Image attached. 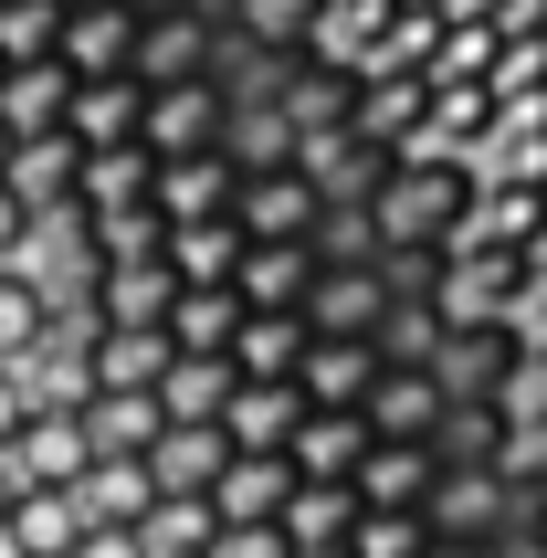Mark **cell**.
Here are the masks:
<instances>
[{"label":"cell","instance_id":"cell-45","mask_svg":"<svg viewBox=\"0 0 547 558\" xmlns=\"http://www.w3.org/2000/svg\"><path fill=\"white\" fill-rule=\"evenodd\" d=\"M422 558H485V548H474V537H431Z\"/></svg>","mask_w":547,"mask_h":558},{"label":"cell","instance_id":"cell-22","mask_svg":"<svg viewBox=\"0 0 547 558\" xmlns=\"http://www.w3.org/2000/svg\"><path fill=\"white\" fill-rule=\"evenodd\" d=\"M232 390H243V379H232V359H180V348H169V369H158V422H180V433H211Z\"/></svg>","mask_w":547,"mask_h":558},{"label":"cell","instance_id":"cell-31","mask_svg":"<svg viewBox=\"0 0 547 558\" xmlns=\"http://www.w3.org/2000/svg\"><path fill=\"white\" fill-rule=\"evenodd\" d=\"M305 359V316H243L232 327V379H295Z\"/></svg>","mask_w":547,"mask_h":558},{"label":"cell","instance_id":"cell-49","mask_svg":"<svg viewBox=\"0 0 547 558\" xmlns=\"http://www.w3.org/2000/svg\"><path fill=\"white\" fill-rule=\"evenodd\" d=\"M0 558H11V537H0Z\"/></svg>","mask_w":547,"mask_h":558},{"label":"cell","instance_id":"cell-43","mask_svg":"<svg viewBox=\"0 0 547 558\" xmlns=\"http://www.w3.org/2000/svg\"><path fill=\"white\" fill-rule=\"evenodd\" d=\"M11 442H22V390L0 379V453H11Z\"/></svg>","mask_w":547,"mask_h":558},{"label":"cell","instance_id":"cell-5","mask_svg":"<svg viewBox=\"0 0 547 558\" xmlns=\"http://www.w3.org/2000/svg\"><path fill=\"white\" fill-rule=\"evenodd\" d=\"M442 411H453V390L431 369H379L358 422H368V442H442Z\"/></svg>","mask_w":547,"mask_h":558},{"label":"cell","instance_id":"cell-16","mask_svg":"<svg viewBox=\"0 0 547 558\" xmlns=\"http://www.w3.org/2000/svg\"><path fill=\"white\" fill-rule=\"evenodd\" d=\"M284 496H295V474H284V453H232L211 485V527H274L284 517Z\"/></svg>","mask_w":547,"mask_h":558},{"label":"cell","instance_id":"cell-40","mask_svg":"<svg viewBox=\"0 0 547 558\" xmlns=\"http://www.w3.org/2000/svg\"><path fill=\"white\" fill-rule=\"evenodd\" d=\"M211 558H284V527H211Z\"/></svg>","mask_w":547,"mask_h":558},{"label":"cell","instance_id":"cell-41","mask_svg":"<svg viewBox=\"0 0 547 558\" xmlns=\"http://www.w3.org/2000/svg\"><path fill=\"white\" fill-rule=\"evenodd\" d=\"M74 558H148V548H137V527H85Z\"/></svg>","mask_w":547,"mask_h":558},{"label":"cell","instance_id":"cell-23","mask_svg":"<svg viewBox=\"0 0 547 558\" xmlns=\"http://www.w3.org/2000/svg\"><path fill=\"white\" fill-rule=\"evenodd\" d=\"M63 95H74L63 63H11V74H0V137H11V148L53 137V126H63Z\"/></svg>","mask_w":547,"mask_h":558},{"label":"cell","instance_id":"cell-7","mask_svg":"<svg viewBox=\"0 0 547 558\" xmlns=\"http://www.w3.org/2000/svg\"><path fill=\"white\" fill-rule=\"evenodd\" d=\"M221 137V85L211 74H190V85H158L148 106H137V148L148 158H190Z\"/></svg>","mask_w":547,"mask_h":558},{"label":"cell","instance_id":"cell-28","mask_svg":"<svg viewBox=\"0 0 547 558\" xmlns=\"http://www.w3.org/2000/svg\"><path fill=\"white\" fill-rule=\"evenodd\" d=\"M63 327V295L32 264H0V359H22V348H42Z\"/></svg>","mask_w":547,"mask_h":558},{"label":"cell","instance_id":"cell-25","mask_svg":"<svg viewBox=\"0 0 547 558\" xmlns=\"http://www.w3.org/2000/svg\"><path fill=\"white\" fill-rule=\"evenodd\" d=\"M148 169H158L148 148H95V158H74V190H63V211L95 221V211H126V201H148Z\"/></svg>","mask_w":547,"mask_h":558},{"label":"cell","instance_id":"cell-39","mask_svg":"<svg viewBox=\"0 0 547 558\" xmlns=\"http://www.w3.org/2000/svg\"><path fill=\"white\" fill-rule=\"evenodd\" d=\"M422 548H431L422 517H358L348 527V558H422Z\"/></svg>","mask_w":547,"mask_h":558},{"label":"cell","instance_id":"cell-48","mask_svg":"<svg viewBox=\"0 0 547 558\" xmlns=\"http://www.w3.org/2000/svg\"><path fill=\"white\" fill-rule=\"evenodd\" d=\"M63 11H85V0H63Z\"/></svg>","mask_w":547,"mask_h":558},{"label":"cell","instance_id":"cell-2","mask_svg":"<svg viewBox=\"0 0 547 558\" xmlns=\"http://www.w3.org/2000/svg\"><path fill=\"white\" fill-rule=\"evenodd\" d=\"M400 306L390 264H316V284H305V338H379V316Z\"/></svg>","mask_w":547,"mask_h":558},{"label":"cell","instance_id":"cell-10","mask_svg":"<svg viewBox=\"0 0 547 558\" xmlns=\"http://www.w3.org/2000/svg\"><path fill=\"white\" fill-rule=\"evenodd\" d=\"M295 422H305V390H295V379H243V390L221 401V442H232V453H284Z\"/></svg>","mask_w":547,"mask_h":558},{"label":"cell","instance_id":"cell-32","mask_svg":"<svg viewBox=\"0 0 547 558\" xmlns=\"http://www.w3.org/2000/svg\"><path fill=\"white\" fill-rule=\"evenodd\" d=\"M0 537H11V558H74L85 517H74V496H22L0 517Z\"/></svg>","mask_w":547,"mask_h":558},{"label":"cell","instance_id":"cell-34","mask_svg":"<svg viewBox=\"0 0 547 558\" xmlns=\"http://www.w3.org/2000/svg\"><path fill=\"white\" fill-rule=\"evenodd\" d=\"M85 433L95 453H148L169 422H158V390H106V401H85Z\"/></svg>","mask_w":547,"mask_h":558},{"label":"cell","instance_id":"cell-26","mask_svg":"<svg viewBox=\"0 0 547 558\" xmlns=\"http://www.w3.org/2000/svg\"><path fill=\"white\" fill-rule=\"evenodd\" d=\"M148 464H137V453H95L85 464V485H74V517H85V527H137V517H148Z\"/></svg>","mask_w":547,"mask_h":558},{"label":"cell","instance_id":"cell-35","mask_svg":"<svg viewBox=\"0 0 547 558\" xmlns=\"http://www.w3.org/2000/svg\"><path fill=\"white\" fill-rule=\"evenodd\" d=\"M316 11H327V0H232V32H243L253 53H305Z\"/></svg>","mask_w":547,"mask_h":558},{"label":"cell","instance_id":"cell-17","mask_svg":"<svg viewBox=\"0 0 547 558\" xmlns=\"http://www.w3.org/2000/svg\"><path fill=\"white\" fill-rule=\"evenodd\" d=\"M232 169H221V148H190V158H158L148 169V201H158V221H211V211H232Z\"/></svg>","mask_w":547,"mask_h":558},{"label":"cell","instance_id":"cell-14","mask_svg":"<svg viewBox=\"0 0 547 558\" xmlns=\"http://www.w3.org/2000/svg\"><path fill=\"white\" fill-rule=\"evenodd\" d=\"M305 284H316V253H305V243H243V264H232L243 316H295Z\"/></svg>","mask_w":547,"mask_h":558},{"label":"cell","instance_id":"cell-38","mask_svg":"<svg viewBox=\"0 0 547 558\" xmlns=\"http://www.w3.org/2000/svg\"><path fill=\"white\" fill-rule=\"evenodd\" d=\"M305 253H316V264H379V221H368V201H327L316 232H305Z\"/></svg>","mask_w":547,"mask_h":558},{"label":"cell","instance_id":"cell-21","mask_svg":"<svg viewBox=\"0 0 547 558\" xmlns=\"http://www.w3.org/2000/svg\"><path fill=\"white\" fill-rule=\"evenodd\" d=\"M169 264H106V275L85 284V327H158L169 316Z\"/></svg>","mask_w":547,"mask_h":558},{"label":"cell","instance_id":"cell-44","mask_svg":"<svg viewBox=\"0 0 547 558\" xmlns=\"http://www.w3.org/2000/svg\"><path fill=\"white\" fill-rule=\"evenodd\" d=\"M11 506H22V464H11V453H0V517H11Z\"/></svg>","mask_w":547,"mask_h":558},{"label":"cell","instance_id":"cell-12","mask_svg":"<svg viewBox=\"0 0 547 558\" xmlns=\"http://www.w3.org/2000/svg\"><path fill=\"white\" fill-rule=\"evenodd\" d=\"M158 369H169V338H158V327H85V401H106V390H158Z\"/></svg>","mask_w":547,"mask_h":558},{"label":"cell","instance_id":"cell-4","mask_svg":"<svg viewBox=\"0 0 547 558\" xmlns=\"http://www.w3.org/2000/svg\"><path fill=\"white\" fill-rule=\"evenodd\" d=\"M190 74H211V22L200 11H148L137 22V43H126V85L137 95H158V85H190Z\"/></svg>","mask_w":547,"mask_h":558},{"label":"cell","instance_id":"cell-11","mask_svg":"<svg viewBox=\"0 0 547 558\" xmlns=\"http://www.w3.org/2000/svg\"><path fill=\"white\" fill-rule=\"evenodd\" d=\"M137 464H148V496H190V506H211L221 464H232V442H221V422H211V433H180V422H169V433H158Z\"/></svg>","mask_w":547,"mask_h":558},{"label":"cell","instance_id":"cell-1","mask_svg":"<svg viewBox=\"0 0 547 558\" xmlns=\"http://www.w3.org/2000/svg\"><path fill=\"white\" fill-rule=\"evenodd\" d=\"M474 211V190H463V169H442V158H390V180L368 190V221H379V253H442V232Z\"/></svg>","mask_w":547,"mask_h":558},{"label":"cell","instance_id":"cell-27","mask_svg":"<svg viewBox=\"0 0 547 558\" xmlns=\"http://www.w3.org/2000/svg\"><path fill=\"white\" fill-rule=\"evenodd\" d=\"M74 158H85V148H74V137L53 126V137H32V148H11L0 190H11V201H22V211L42 221V211H63V190H74Z\"/></svg>","mask_w":547,"mask_h":558},{"label":"cell","instance_id":"cell-18","mask_svg":"<svg viewBox=\"0 0 547 558\" xmlns=\"http://www.w3.org/2000/svg\"><path fill=\"white\" fill-rule=\"evenodd\" d=\"M232 327H243V295L232 284H180L169 316H158V338L180 348V359H232Z\"/></svg>","mask_w":547,"mask_h":558},{"label":"cell","instance_id":"cell-24","mask_svg":"<svg viewBox=\"0 0 547 558\" xmlns=\"http://www.w3.org/2000/svg\"><path fill=\"white\" fill-rule=\"evenodd\" d=\"M158 264H169V284H232V264H243V221H232V211H211V221H169Z\"/></svg>","mask_w":547,"mask_h":558},{"label":"cell","instance_id":"cell-15","mask_svg":"<svg viewBox=\"0 0 547 558\" xmlns=\"http://www.w3.org/2000/svg\"><path fill=\"white\" fill-rule=\"evenodd\" d=\"M358 453H368V422H358V411H305L295 442H284V474H295V485H348Z\"/></svg>","mask_w":547,"mask_h":558},{"label":"cell","instance_id":"cell-13","mask_svg":"<svg viewBox=\"0 0 547 558\" xmlns=\"http://www.w3.org/2000/svg\"><path fill=\"white\" fill-rule=\"evenodd\" d=\"M368 379H379V348H368V338H305V359H295L305 411H358Z\"/></svg>","mask_w":547,"mask_h":558},{"label":"cell","instance_id":"cell-37","mask_svg":"<svg viewBox=\"0 0 547 558\" xmlns=\"http://www.w3.org/2000/svg\"><path fill=\"white\" fill-rule=\"evenodd\" d=\"M53 43H63V0H0V74L53 63Z\"/></svg>","mask_w":547,"mask_h":558},{"label":"cell","instance_id":"cell-20","mask_svg":"<svg viewBox=\"0 0 547 558\" xmlns=\"http://www.w3.org/2000/svg\"><path fill=\"white\" fill-rule=\"evenodd\" d=\"M221 169L232 180H264V169H295V117L284 106H221Z\"/></svg>","mask_w":547,"mask_h":558},{"label":"cell","instance_id":"cell-46","mask_svg":"<svg viewBox=\"0 0 547 558\" xmlns=\"http://www.w3.org/2000/svg\"><path fill=\"white\" fill-rule=\"evenodd\" d=\"M126 11H137V22H148V11H180V0H126Z\"/></svg>","mask_w":547,"mask_h":558},{"label":"cell","instance_id":"cell-8","mask_svg":"<svg viewBox=\"0 0 547 558\" xmlns=\"http://www.w3.org/2000/svg\"><path fill=\"white\" fill-rule=\"evenodd\" d=\"M316 211H327V201H316V180H305V169H264V180L232 190L243 243H305V232H316Z\"/></svg>","mask_w":547,"mask_h":558},{"label":"cell","instance_id":"cell-33","mask_svg":"<svg viewBox=\"0 0 547 558\" xmlns=\"http://www.w3.org/2000/svg\"><path fill=\"white\" fill-rule=\"evenodd\" d=\"M379 369H431V359H442V348H453V327H442V316L422 306V295H400L390 316H379Z\"/></svg>","mask_w":547,"mask_h":558},{"label":"cell","instance_id":"cell-42","mask_svg":"<svg viewBox=\"0 0 547 558\" xmlns=\"http://www.w3.org/2000/svg\"><path fill=\"white\" fill-rule=\"evenodd\" d=\"M22 243H32V211L11 201V190H0V264H22Z\"/></svg>","mask_w":547,"mask_h":558},{"label":"cell","instance_id":"cell-6","mask_svg":"<svg viewBox=\"0 0 547 558\" xmlns=\"http://www.w3.org/2000/svg\"><path fill=\"white\" fill-rule=\"evenodd\" d=\"M431 474H442V453H431V442H368L358 474H348V496H358V517H422Z\"/></svg>","mask_w":547,"mask_h":558},{"label":"cell","instance_id":"cell-19","mask_svg":"<svg viewBox=\"0 0 547 558\" xmlns=\"http://www.w3.org/2000/svg\"><path fill=\"white\" fill-rule=\"evenodd\" d=\"M137 106H148V95L126 85V74H95V85H74L63 95V137H74V148H137Z\"/></svg>","mask_w":547,"mask_h":558},{"label":"cell","instance_id":"cell-3","mask_svg":"<svg viewBox=\"0 0 547 558\" xmlns=\"http://www.w3.org/2000/svg\"><path fill=\"white\" fill-rule=\"evenodd\" d=\"M422 527L485 548L495 527H516V496H506V474H495V464H442V474H431V496H422Z\"/></svg>","mask_w":547,"mask_h":558},{"label":"cell","instance_id":"cell-30","mask_svg":"<svg viewBox=\"0 0 547 558\" xmlns=\"http://www.w3.org/2000/svg\"><path fill=\"white\" fill-rule=\"evenodd\" d=\"M158 243H169L158 201H126V211H95V221H85V253H95V275H106V264H158Z\"/></svg>","mask_w":547,"mask_h":558},{"label":"cell","instance_id":"cell-36","mask_svg":"<svg viewBox=\"0 0 547 558\" xmlns=\"http://www.w3.org/2000/svg\"><path fill=\"white\" fill-rule=\"evenodd\" d=\"M137 548H148V558H211V506L158 496L148 517H137Z\"/></svg>","mask_w":547,"mask_h":558},{"label":"cell","instance_id":"cell-9","mask_svg":"<svg viewBox=\"0 0 547 558\" xmlns=\"http://www.w3.org/2000/svg\"><path fill=\"white\" fill-rule=\"evenodd\" d=\"M126 43H137V11H126V0H85V11H63L53 63L74 85H95V74H126Z\"/></svg>","mask_w":547,"mask_h":558},{"label":"cell","instance_id":"cell-47","mask_svg":"<svg viewBox=\"0 0 547 558\" xmlns=\"http://www.w3.org/2000/svg\"><path fill=\"white\" fill-rule=\"evenodd\" d=\"M0 169H11V137H0Z\"/></svg>","mask_w":547,"mask_h":558},{"label":"cell","instance_id":"cell-29","mask_svg":"<svg viewBox=\"0 0 547 558\" xmlns=\"http://www.w3.org/2000/svg\"><path fill=\"white\" fill-rule=\"evenodd\" d=\"M274 527H284V548H348V527H358V496H348V485H295Z\"/></svg>","mask_w":547,"mask_h":558}]
</instances>
